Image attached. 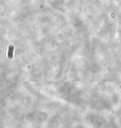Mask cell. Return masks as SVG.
<instances>
[{"label":"cell","mask_w":121,"mask_h":128,"mask_svg":"<svg viewBox=\"0 0 121 128\" xmlns=\"http://www.w3.org/2000/svg\"><path fill=\"white\" fill-rule=\"evenodd\" d=\"M14 47L13 46H10L8 49V57L9 58H13V53Z\"/></svg>","instance_id":"obj_1"}]
</instances>
